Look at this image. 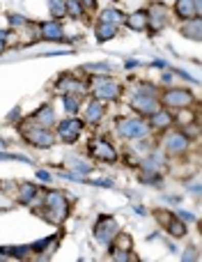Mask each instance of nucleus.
<instances>
[{"label":"nucleus","instance_id":"nucleus-38","mask_svg":"<svg viewBox=\"0 0 202 262\" xmlns=\"http://www.w3.org/2000/svg\"><path fill=\"white\" fill-rule=\"evenodd\" d=\"M37 180L39 182H51L53 180V175H51L49 170H37Z\"/></svg>","mask_w":202,"mask_h":262},{"label":"nucleus","instance_id":"nucleus-43","mask_svg":"<svg viewBox=\"0 0 202 262\" xmlns=\"http://www.w3.org/2000/svg\"><path fill=\"white\" fill-rule=\"evenodd\" d=\"M18 115H21V108H14V113H12V115H9V118H7V120H9V122H14V120H16V118H18Z\"/></svg>","mask_w":202,"mask_h":262},{"label":"nucleus","instance_id":"nucleus-8","mask_svg":"<svg viewBox=\"0 0 202 262\" xmlns=\"http://www.w3.org/2000/svg\"><path fill=\"white\" fill-rule=\"evenodd\" d=\"M191 149V138L179 129H172L163 136V152L168 157H184Z\"/></svg>","mask_w":202,"mask_h":262},{"label":"nucleus","instance_id":"nucleus-17","mask_svg":"<svg viewBox=\"0 0 202 262\" xmlns=\"http://www.w3.org/2000/svg\"><path fill=\"white\" fill-rule=\"evenodd\" d=\"M81 108H83V122L85 124H99L103 120V115H106V106L99 99H90Z\"/></svg>","mask_w":202,"mask_h":262},{"label":"nucleus","instance_id":"nucleus-6","mask_svg":"<svg viewBox=\"0 0 202 262\" xmlns=\"http://www.w3.org/2000/svg\"><path fill=\"white\" fill-rule=\"evenodd\" d=\"M83 129H85V122H83L81 118H76V115H69V118L55 122V136L67 145L76 143V140L83 136Z\"/></svg>","mask_w":202,"mask_h":262},{"label":"nucleus","instance_id":"nucleus-10","mask_svg":"<svg viewBox=\"0 0 202 262\" xmlns=\"http://www.w3.org/2000/svg\"><path fill=\"white\" fill-rule=\"evenodd\" d=\"M154 219H159V223H161L163 228L168 230V235L175 237V239H182V237H186V232H189V228H186V223L182 221L177 214L172 212H166V209H154Z\"/></svg>","mask_w":202,"mask_h":262},{"label":"nucleus","instance_id":"nucleus-12","mask_svg":"<svg viewBox=\"0 0 202 262\" xmlns=\"http://www.w3.org/2000/svg\"><path fill=\"white\" fill-rule=\"evenodd\" d=\"M55 88V95H87V83L81 81L76 74H62L58 81L53 83Z\"/></svg>","mask_w":202,"mask_h":262},{"label":"nucleus","instance_id":"nucleus-7","mask_svg":"<svg viewBox=\"0 0 202 262\" xmlns=\"http://www.w3.org/2000/svg\"><path fill=\"white\" fill-rule=\"evenodd\" d=\"M145 12H147V30L152 32V35H159V32L168 26V21H170V9H168V5L161 3V0L149 3V7L145 9Z\"/></svg>","mask_w":202,"mask_h":262},{"label":"nucleus","instance_id":"nucleus-9","mask_svg":"<svg viewBox=\"0 0 202 262\" xmlns=\"http://www.w3.org/2000/svg\"><path fill=\"white\" fill-rule=\"evenodd\" d=\"M161 106H166V108H189L191 104L195 101V97L191 95V90H186V88H170V90H166L161 97Z\"/></svg>","mask_w":202,"mask_h":262},{"label":"nucleus","instance_id":"nucleus-24","mask_svg":"<svg viewBox=\"0 0 202 262\" xmlns=\"http://www.w3.org/2000/svg\"><path fill=\"white\" fill-rule=\"evenodd\" d=\"M99 23H113V26L120 28L122 23H124V14L110 5V7H106V9H101L99 12Z\"/></svg>","mask_w":202,"mask_h":262},{"label":"nucleus","instance_id":"nucleus-4","mask_svg":"<svg viewBox=\"0 0 202 262\" xmlns=\"http://www.w3.org/2000/svg\"><path fill=\"white\" fill-rule=\"evenodd\" d=\"M87 90L95 95V99L99 101H117L122 95V85L108 74H101V76H92V81L87 83Z\"/></svg>","mask_w":202,"mask_h":262},{"label":"nucleus","instance_id":"nucleus-41","mask_svg":"<svg viewBox=\"0 0 202 262\" xmlns=\"http://www.w3.org/2000/svg\"><path fill=\"white\" fill-rule=\"evenodd\" d=\"M138 64H140L138 60H126V62H124V67H126V69H136V67H138Z\"/></svg>","mask_w":202,"mask_h":262},{"label":"nucleus","instance_id":"nucleus-15","mask_svg":"<svg viewBox=\"0 0 202 262\" xmlns=\"http://www.w3.org/2000/svg\"><path fill=\"white\" fill-rule=\"evenodd\" d=\"M147 124L152 131H168L175 124V115H172L166 106H161V108L154 111L152 115H147Z\"/></svg>","mask_w":202,"mask_h":262},{"label":"nucleus","instance_id":"nucleus-31","mask_svg":"<svg viewBox=\"0 0 202 262\" xmlns=\"http://www.w3.org/2000/svg\"><path fill=\"white\" fill-rule=\"evenodd\" d=\"M28 251H30V246H9V249L5 251V255H12V258H16V260H23L28 255Z\"/></svg>","mask_w":202,"mask_h":262},{"label":"nucleus","instance_id":"nucleus-28","mask_svg":"<svg viewBox=\"0 0 202 262\" xmlns=\"http://www.w3.org/2000/svg\"><path fill=\"white\" fill-rule=\"evenodd\" d=\"M55 239H58V235L44 237V239H39V242H35V244H30V251H32V253H37V255H44V253H46V249L55 244Z\"/></svg>","mask_w":202,"mask_h":262},{"label":"nucleus","instance_id":"nucleus-13","mask_svg":"<svg viewBox=\"0 0 202 262\" xmlns=\"http://www.w3.org/2000/svg\"><path fill=\"white\" fill-rule=\"evenodd\" d=\"M129 106L140 115V118H147L154 111L161 108V99L159 95H143V92H133L129 99Z\"/></svg>","mask_w":202,"mask_h":262},{"label":"nucleus","instance_id":"nucleus-29","mask_svg":"<svg viewBox=\"0 0 202 262\" xmlns=\"http://www.w3.org/2000/svg\"><path fill=\"white\" fill-rule=\"evenodd\" d=\"M83 69H85V72H92V76H101V74H110V62H90Z\"/></svg>","mask_w":202,"mask_h":262},{"label":"nucleus","instance_id":"nucleus-36","mask_svg":"<svg viewBox=\"0 0 202 262\" xmlns=\"http://www.w3.org/2000/svg\"><path fill=\"white\" fill-rule=\"evenodd\" d=\"M186 191H191L193 195H200V182H198V177H195V180H191V182H186Z\"/></svg>","mask_w":202,"mask_h":262},{"label":"nucleus","instance_id":"nucleus-33","mask_svg":"<svg viewBox=\"0 0 202 262\" xmlns=\"http://www.w3.org/2000/svg\"><path fill=\"white\" fill-rule=\"evenodd\" d=\"M0 161H23V163H32L28 157H21V154H9V152H0Z\"/></svg>","mask_w":202,"mask_h":262},{"label":"nucleus","instance_id":"nucleus-16","mask_svg":"<svg viewBox=\"0 0 202 262\" xmlns=\"http://www.w3.org/2000/svg\"><path fill=\"white\" fill-rule=\"evenodd\" d=\"M175 16L182 21L202 16V0H175Z\"/></svg>","mask_w":202,"mask_h":262},{"label":"nucleus","instance_id":"nucleus-32","mask_svg":"<svg viewBox=\"0 0 202 262\" xmlns=\"http://www.w3.org/2000/svg\"><path fill=\"white\" fill-rule=\"evenodd\" d=\"M9 26L12 28H23V26H28V18L23 16V14H9Z\"/></svg>","mask_w":202,"mask_h":262},{"label":"nucleus","instance_id":"nucleus-26","mask_svg":"<svg viewBox=\"0 0 202 262\" xmlns=\"http://www.w3.org/2000/svg\"><path fill=\"white\" fill-rule=\"evenodd\" d=\"M60 99H62V108L67 115L81 113V97L78 95H60Z\"/></svg>","mask_w":202,"mask_h":262},{"label":"nucleus","instance_id":"nucleus-2","mask_svg":"<svg viewBox=\"0 0 202 262\" xmlns=\"http://www.w3.org/2000/svg\"><path fill=\"white\" fill-rule=\"evenodd\" d=\"M41 203H44V207H46L44 212H41V216H44L49 223H55V226H60V223L69 216V209H72L69 198L58 189L46 191L44 198H41Z\"/></svg>","mask_w":202,"mask_h":262},{"label":"nucleus","instance_id":"nucleus-25","mask_svg":"<svg viewBox=\"0 0 202 262\" xmlns=\"http://www.w3.org/2000/svg\"><path fill=\"white\" fill-rule=\"evenodd\" d=\"M85 7H83L81 0H64V16L74 18V21H81L85 16Z\"/></svg>","mask_w":202,"mask_h":262},{"label":"nucleus","instance_id":"nucleus-30","mask_svg":"<svg viewBox=\"0 0 202 262\" xmlns=\"http://www.w3.org/2000/svg\"><path fill=\"white\" fill-rule=\"evenodd\" d=\"M49 12H51V18H62L64 16V0H49Z\"/></svg>","mask_w":202,"mask_h":262},{"label":"nucleus","instance_id":"nucleus-37","mask_svg":"<svg viewBox=\"0 0 202 262\" xmlns=\"http://www.w3.org/2000/svg\"><path fill=\"white\" fill-rule=\"evenodd\" d=\"M81 3H83V7H85V12H95V9L99 7L97 0H81Z\"/></svg>","mask_w":202,"mask_h":262},{"label":"nucleus","instance_id":"nucleus-35","mask_svg":"<svg viewBox=\"0 0 202 262\" xmlns=\"http://www.w3.org/2000/svg\"><path fill=\"white\" fill-rule=\"evenodd\" d=\"M177 216H179L182 221L186 223V226H189V223H195V221H198V219H195V214H191V212H184V209H179V212H177Z\"/></svg>","mask_w":202,"mask_h":262},{"label":"nucleus","instance_id":"nucleus-27","mask_svg":"<svg viewBox=\"0 0 202 262\" xmlns=\"http://www.w3.org/2000/svg\"><path fill=\"white\" fill-rule=\"evenodd\" d=\"M108 253L115 262H129V260H138L136 253L131 249H117V246H108Z\"/></svg>","mask_w":202,"mask_h":262},{"label":"nucleus","instance_id":"nucleus-21","mask_svg":"<svg viewBox=\"0 0 202 262\" xmlns=\"http://www.w3.org/2000/svg\"><path fill=\"white\" fill-rule=\"evenodd\" d=\"M64 163H67L69 168H72V172H76V175H83V177H87L92 172V161H87V159H83V157H74V154H69L67 159H64Z\"/></svg>","mask_w":202,"mask_h":262},{"label":"nucleus","instance_id":"nucleus-11","mask_svg":"<svg viewBox=\"0 0 202 262\" xmlns=\"http://www.w3.org/2000/svg\"><path fill=\"white\" fill-rule=\"evenodd\" d=\"M90 157L95 161H103V163H115L117 161V149L106 136H97L90 140Z\"/></svg>","mask_w":202,"mask_h":262},{"label":"nucleus","instance_id":"nucleus-1","mask_svg":"<svg viewBox=\"0 0 202 262\" xmlns=\"http://www.w3.org/2000/svg\"><path fill=\"white\" fill-rule=\"evenodd\" d=\"M18 134H21V138L26 140L28 145H32V147H37V149H49V147H53L55 140H58V136L49 127H41V124H37L35 120H30V118L18 122Z\"/></svg>","mask_w":202,"mask_h":262},{"label":"nucleus","instance_id":"nucleus-14","mask_svg":"<svg viewBox=\"0 0 202 262\" xmlns=\"http://www.w3.org/2000/svg\"><path fill=\"white\" fill-rule=\"evenodd\" d=\"M37 30H39L41 39L53 41V44H62V41H69L64 37V28L60 23V18H51V21H41L37 23Z\"/></svg>","mask_w":202,"mask_h":262},{"label":"nucleus","instance_id":"nucleus-23","mask_svg":"<svg viewBox=\"0 0 202 262\" xmlns=\"http://www.w3.org/2000/svg\"><path fill=\"white\" fill-rule=\"evenodd\" d=\"M117 30H120V28L113 26V23H99V21H97V28H95L97 44H103V41H110L113 37H117Z\"/></svg>","mask_w":202,"mask_h":262},{"label":"nucleus","instance_id":"nucleus-19","mask_svg":"<svg viewBox=\"0 0 202 262\" xmlns=\"http://www.w3.org/2000/svg\"><path fill=\"white\" fill-rule=\"evenodd\" d=\"M37 198H39V186L32 184V182H21V186H18V203L32 207L37 203Z\"/></svg>","mask_w":202,"mask_h":262},{"label":"nucleus","instance_id":"nucleus-22","mask_svg":"<svg viewBox=\"0 0 202 262\" xmlns=\"http://www.w3.org/2000/svg\"><path fill=\"white\" fill-rule=\"evenodd\" d=\"M182 35L191 41H200L202 39V18L195 16V18L184 21V26H182Z\"/></svg>","mask_w":202,"mask_h":262},{"label":"nucleus","instance_id":"nucleus-40","mask_svg":"<svg viewBox=\"0 0 202 262\" xmlns=\"http://www.w3.org/2000/svg\"><path fill=\"white\" fill-rule=\"evenodd\" d=\"M184 260L195 262V260H198V251H189V253H186V251H184Z\"/></svg>","mask_w":202,"mask_h":262},{"label":"nucleus","instance_id":"nucleus-5","mask_svg":"<svg viewBox=\"0 0 202 262\" xmlns=\"http://www.w3.org/2000/svg\"><path fill=\"white\" fill-rule=\"evenodd\" d=\"M117 232H120V221H117L115 216H99L95 223V228H92L95 242L99 246H103V249H108V246L113 244Z\"/></svg>","mask_w":202,"mask_h":262},{"label":"nucleus","instance_id":"nucleus-34","mask_svg":"<svg viewBox=\"0 0 202 262\" xmlns=\"http://www.w3.org/2000/svg\"><path fill=\"white\" fill-rule=\"evenodd\" d=\"M85 184L101 186V189H115V182H113V180H87V177H85Z\"/></svg>","mask_w":202,"mask_h":262},{"label":"nucleus","instance_id":"nucleus-20","mask_svg":"<svg viewBox=\"0 0 202 262\" xmlns=\"http://www.w3.org/2000/svg\"><path fill=\"white\" fill-rule=\"evenodd\" d=\"M124 26L133 32H143L147 30V12L145 9H136L129 16H124Z\"/></svg>","mask_w":202,"mask_h":262},{"label":"nucleus","instance_id":"nucleus-3","mask_svg":"<svg viewBox=\"0 0 202 262\" xmlns=\"http://www.w3.org/2000/svg\"><path fill=\"white\" fill-rule=\"evenodd\" d=\"M115 134L124 140H145L152 129H149L147 120L140 118V115H124V118H117L115 120Z\"/></svg>","mask_w":202,"mask_h":262},{"label":"nucleus","instance_id":"nucleus-42","mask_svg":"<svg viewBox=\"0 0 202 262\" xmlns=\"http://www.w3.org/2000/svg\"><path fill=\"white\" fill-rule=\"evenodd\" d=\"M161 83H166V85H170V83H172V74H163V76H161Z\"/></svg>","mask_w":202,"mask_h":262},{"label":"nucleus","instance_id":"nucleus-18","mask_svg":"<svg viewBox=\"0 0 202 262\" xmlns=\"http://www.w3.org/2000/svg\"><path fill=\"white\" fill-rule=\"evenodd\" d=\"M30 120H35L37 124H41V127H55V122H58V118H55V108L51 104H44L39 106V108L35 111V113L30 115Z\"/></svg>","mask_w":202,"mask_h":262},{"label":"nucleus","instance_id":"nucleus-39","mask_svg":"<svg viewBox=\"0 0 202 262\" xmlns=\"http://www.w3.org/2000/svg\"><path fill=\"white\" fill-rule=\"evenodd\" d=\"M5 49H7V32L0 30V55H3Z\"/></svg>","mask_w":202,"mask_h":262}]
</instances>
